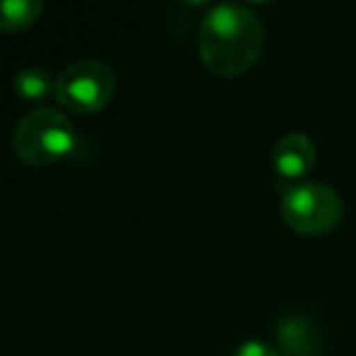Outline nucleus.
<instances>
[{"label": "nucleus", "instance_id": "nucleus-1", "mask_svg": "<svg viewBox=\"0 0 356 356\" xmlns=\"http://www.w3.org/2000/svg\"><path fill=\"white\" fill-rule=\"evenodd\" d=\"M198 49L205 69L215 76H242L261 56L264 25L252 8L239 3H220L200 20Z\"/></svg>", "mask_w": 356, "mask_h": 356}, {"label": "nucleus", "instance_id": "nucleus-2", "mask_svg": "<svg viewBox=\"0 0 356 356\" xmlns=\"http://www.w3.org/2000/svg\"><path fill=\"white\" fill-rule=\"evenodd\" d=\"M79 144V132L64 113L54 108L30 110L13 129V152L22 163L49 166L69 154Z\"/></svg>", "mask_w": 356, "mask_h": 356}, {"label": "nucleus", "instance_id": "nucleus-3", "mask_svg": "<svg viewBox=\"0 0 356 356\" xmlns=\"http://www.w3.org/2000/svg\"><path fill=\"white\" fill-rule=\"evenodd\" d=\"M344 205L334 188L325 184H300L286 191L281 215L291 229L307 237H320L339 225Z\"/></svg>", "mask_w": 356, "mask_h": 356}, {"label": "nucleus", "instance_id": "nucleus-4", "mask_svg": "<svg viewBox=\"0 0 356 356\" xmlns=\"http://www.w3.org/2000/svg\"><path fill=\"white\" fill-rule=\"evenodd\" d=\"M115 93V74L98 59H79L69 64L56 79V100L66 110L93 115L110 103Z\"/></svg>", "mask_w": 356, "mask_h": 356}, {"label": "nucleus", "instance_id": "nucleus-5", "mask_svg": "<svg viewBox=\"0 0 356 356\" xmlns=\"http://www.w3.org/2000/svg\"><path fill=\"white\" fill-rule=\"evenodd\" d=\"M315 142L305 132H288L273 144V171L283 181H300L315 168Z\"/></svg>", "mask_w": 356, "mask_h": 356}, {"label": "nucleus", "instance_id": "nucleus-6", "mask_svg": "<svg viewBox=\"0 0 356 356\" xmlns=\"http://www.w3.org/2000/svg\"><path fill=\"white\" fill-rule=\"evenodd\" d=\"M281 356H315L320 349V337L312 322L300 315H288L276 327Z\"/></svg>", "mask_w": 356, "mask_h": 356}, {"label": "nucleus", "instance_id": "nucleus-7", "mask_svg": "<svg viewBox=\"0 0 356 356\" xmlns=\"http://www.w3.org/2000/svg\"><path fill=\"white\" fill-rule=\"evenodd\" d=\"M13 88L27 103H37V100L49 98L51 93H56V79L42 66H27V69L17 71Z\"/></svg>", "mask_w": 356, "mask_h": 356}, {"label": "nucleus", "instance_id": "nucleus-8", "mask_svg": "<svg viewBox=\"0 0 356 356\" xmlns=\"http://www.w3.org/2000/svg\"><path fill=\"white\" fill-rule=\"evenodd\" d=\"M42 15L40 0H6L0 6V27L6 32H20L32 27Z\"/></svg>", "mask_w": 356, "mask_h": 356}, {"label": "nucleus", "instance_id": "nucleus-9", "mask_svg": "<svg viewBox=\"0 0 356 356\" xmlns=\"http://www.w3.org/2000/svg\"><path fill=\"white\" fill-rule=\"evenodd\" d=\"M232 356H281V351L273 349L271 344L261 339H249V341H242L237 349L232 351Z\"/></svg>", "mask_w": 356, "mask_h": 356}]
</instances>
